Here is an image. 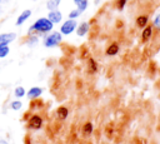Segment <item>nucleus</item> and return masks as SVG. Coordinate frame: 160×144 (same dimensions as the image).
Wrapping results in <instances>:
<instances>
[{"instance_id": "nucleus-1", "label": "nucleus", "mask_w": 160, "mask_h": 144, "mask_svg": "<svg viewBox=\"0 0 160 144\" xmlns=\"http://www.w3.org/2000/svg\"><path fill=\"white\" fill-rule=\"evenodd\" d=\"M54 24L48 19V18H39L38 20H35V23H32V25L29 28V34L31 33H41V34H46L52 31Z\"/></svg>"}, {"instance_id": "nucleus-2", "label": "nucleus", "mask_w": 160, "mask_h": 144, "mask_svg": "<svg viewBox=\"0 0 160 144\" xmlns=\"http://www.w3.org/2000/svg\"><path fill=\"white\" fill-rule=\"evenodd\" d=\"M61 41H62V34L60 31H50V34H48L44 38L42 43L45 48H55Z\"/></svg>"}, {"instance_id": "nucleus-3", "label": "nucleus", "mask_w": 160, "mask_h": 144, "mask_svg": "<svg viewBox=\"0 0 160 144\" xmlns=\"http://www.w3.org/2000/svg\"><path fill=\"white\" fill-rule=\"evenodd\" d=\"M76 26H78L76 20H74V19H68V20H65V21L61 24V26H60V33H61L62 35H70L71 33H74V31L76 30Z\"/></svg>"}, {"instance_id": "nucleus-4", "label": "nucleus", "mask_w": 160, "mask_h": 144, "mask_svg": "<svg viewBox=\"0 0 160 144\" xmlns=\"http://www.w3.org/2000/svg\"><path fill=\"white\" fill-rule=\"evenodd\" d=\"M42 126V118L39 114H32L30 115L29 120H28V129L31 130H39Z\"/></svg>"}, {"instance_id": "nucleus-5", "label": "nucleus", "mask_w": 160, "mask_h": 144, "mask_svg": "<svg viewBox=\"0 0 160 144\" xmlns=\"http://www.w3.org/2000/svg\"><path fill=\"white\" fill-rule=\"evenodd\" d=\"M46 18H48L52 24H59V23H61V20H62V14H61V11H60L59 9H56V10H50Z\"/></svg>"}, {"instance_id": "nucleus-6", "label": "nucleus", "mask_w": 160, "mask_h": 144, "mask_svg": "<svg viewBox=\"0 0 160 144\" xmlns=\"http://www.w3.org/2000/svg\"><path fill=\"white\" fill-rule=\"evenodd\" d=\"M15 39H16L15 33H2V34H0V46L1 45H9Z\"/></svg>"}, {"instance_id": "nucleus-7", "label": "nucleus", "mask_w": 160, "mask_h": 144, "mask_svg": "<svg viewBox=\"0 0 160 144\" xmlns=\"http://www.w3.org/2000/svg\"><path fill=\"white\" fill-rule=\"evenodd\" d=\"M42 94V89L40 86H31L28 91H26V96L30 99V100H34V99H39Z\"/></svg>"}, {"instance_id": "nucleus-8", "label": "nucleus", "mask_w": 160, "mask_h": 144, "mask_svg": "<svg viewBox=\"0 0 160 144\" xmlns=\"http://www.w3.org/2000/svg\"><path fill=\"white\" fill-rule=\"evenodd\" d=\"M30 16H31V10H30V9H25V10H24V11H21V14L18 16V19H16V23H15V24H16L18 26L22 25V24H24V23H25Z\"/></svg>"}, {"instance_id": "nucleus-9", "label": "nucleus", "mask_w": 160, "mask_h": 144, "mask_svg": "<svg viewBox=\"0 0 160 144\" xmlns=\"http://www.w3.org/2000/svg\"><path fill=\"white\" fill-rule=\"evenodd\" d=\"M89 29H90L89 23H86V21L80 23V24L76 26V34H78V36H85V35L89 33Z\"/></svg>"}, {"instance_id": "nucleus-10", "label": "nucleus", "mask_w": 160, "mask_h": 144, "mask_svg": "<svg viewBox=\"0 0 160 144\" xmlns=\"http://www.w3.org/2000/svg\"><path fill=\"white\" fill-rule=\"evenodd\" d=\"M119 50H120L119 44H118V43H111V44L106 48L105 54H106L108 56H115V55L119 53Z\"/></svg>"}, {"instance_id": "nucleus-11", "label": "nucleus", "mask_w": 160, "mask_h": 144, "mask_svg": "<svg viewBox=\"0 0 160 144\" xmlns=\"http://www.w3.org/2000/svg\"><path fill=\"white\" fill-rule=\"evenodd\" d=\"M151 36H152V26H151V25H146V26L142 29V33H141L142 41H148V40H150Z\"/></svg>"}, {"instance_id": "nucleus-12", "label": "nucleus", "mask_w": 160, "mask_h": 144, "mask_svg": "<svg viewBox=\"0 0 160 144\" xmlns=\"http://www.w3.org/2000/svg\"><path fill=\"white\" fill-rule=\"evenodd\" d=\"M68 115H69V110H68L66 106L61 105V106H59V108L56 109V116H58L60 120H65V119L68 118Z\"/></svg>"}, {"instance_id": "nucleus-13", "label": "nucleus", "mask_w": 160, "mask_h": 144, "mask_svg": "<svg viewBox=\"0 0 160 144\" xmlns=\"http://www.w3.org/2000/svg\"><path fill=\"white\" fill-rule=\"evenodd\" d=\"M148 21H149L148 15H139V16L136 18V25H138L139 28H141V29H144V28L148 25Z\"/></svg>"}, {"instance_id": "nucleus-14", "label": "nucleus", "mask_w": 160, "mask_h": 144, "mask_svg": "<svg viewBox=\"0 0 160 144\" xmlns=\"http://www.w3.org/2000/svg\"><path fill=\"white\" fill-rule=\"evenodd\" d=\"M74 4L76 5V9H79L81 13L85 11L88 9V4H89V0H72Z\"/></svg>"}, {"instance_id": "nucleus-15", "label": "nucleus", "mask_w": 160, "mask_h": 144, "mask_svg": "<svg viewBox=\"0 0 160 144\" xmlns=\"http://www.w3.org/2000/svg\"><path fill=\"white\" fill-rule=\"evenodd\" d=\"M92 130H94V125H92L91 121H88V123H85V124L82 125V134H84L85 136H89V135L92 133Z\"/></svg>"}, {"instance_id": "nucleus-16", "label": "nucleus", "mask_w": 160, "mask_h": 144, "mask_svg": "<svg viewBox=\"0 0 160 144\" xmlns=\"http://www.w3.org/2000/svg\"><path fill=\"white\" fill-rule=\"evenodd\" d=\"M61 0H48L46 1V9L50 11V10H56L60 5Z\"/></svg>"}, {"instance_id": "nucleus-17", "label": "nucleus", "mask_w": 160, "mask_h": 144, "mask_svg": "<svg viewBox=\"0 0 160 144\" xmlns=\"http://www.w3.org/2000/svg\"><path fill=\"white\" fill-rule=\"evenodd\" d=\"M88 68H89V71L90 73H95L98 70V64H96V61L92 58H89L88 59Z\"/></svg>"}, {"instance_id": "nucleus-18", "label": "nucleus", "mask_w": 160, "mask_h": 144, "mask_svg": "<svg viewBox=\"0 0 160 144\" xmlns=\"http://www.w3.org/2000/svg\"><path fill=\"white\" fill-rule=\"evenodd\" d=\"M25 94H26V91H25V88L24 86H16L14 89L15 98H22V96H25Z\"/></svg>"}, {"instance_id": "nucleus-19", "label": "nucleus", "mask_w": 160, "mask_h": 144, "mask_svg": "<svg viewBox=\"0 0 160 144\" xmlns=\"http://www.w3.org/2000/svg\"><path fill=\"white\" fill-rule=\"evenodd\" d=\"M21 108H22V101L19 100V99L12 100V101L10 103V109H11V110H20Z\"/></svg>"}, {"instance_id": "nucleus-20", "label": "nucleus", "mask_w": 160, "mask_h": 144, "mask_svg": "<svg viewBox=\"0 0 160 144\" xmlns=\"http://www.w3.org/2000/svg\"><path fill=\"white\" fill-rule=\"evenodd\" d=\"M9 53H10L9 45H1V46H0V59L6 58V56L9 55Z\"/></svg>"}, {"instance_id": "nucleus-21", "label": "nucleus", "mask_w": 160, "mask_h": 144, "mask_svg": "<svg viewBox=\"0 0 160 144\" xmlns=\"http://www.w3.org/2000/svg\"><path fill=\"white\" fill-rule=\"evenodd\" d=\"M152 26H154L158 31H160V13L155 15V18H154V20H152Z\"/></svg>"}, {"instance_id": "nucleus-22", "label": "nucleus", "mask_w": 160, "mask_h": 144, "mask_svg": "<svg viewBox=\"0 0 160 144\" xmlns=\"http://www.w3.org/2000/svg\"><path fill=\"white\" fill-rule=\"evenodd\" d=\"M80 15H81V11H80L79 9H74V10H71V11L69 13V19L76 20V18H79Z\"/></svg>"}, {"instance_id": "nucleus-23", "label": "nucleus", "mask_w": 160, "mask_h": 144, "mask_svg": "<svg viewBox=\"0 0 160 144\" xmlns=\"http://www.w3.org/2000/svg\"><path fill=\"white\" fill-rule=\"evenodd\" d=\"M126 4V0H118V8L119 9H122Z\"/></svg>"}, {"instance_id": "nucleus-24", "label": "nucleus", "mask_w": 160, "mask_h": 144, "mask_svg": "<svg viewBox=\"0 0 160 144\" xmlns=\"http://www.w3.org/2000/svg\"><path fill=\"white\" fill-rule=\"evenodd\" d=\"M32 1H36V0H32Z\"/></svg>"}, {"instance_id": "nucleus-25", "label": "nucleus", "mask_w": 160, "mask_h": 144, "mask_svg": "<svg viewBox=\"0 0 160 144\" xmlns=\"http://www.w3.org/2000/svg\"><path fill=\"white\" fill-rule=\"evenodd\" d=\"M1 1H2V0H0V3H1Z\"/></svg>"}]
</instances>
